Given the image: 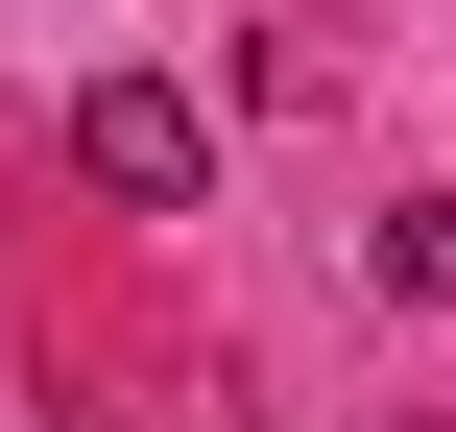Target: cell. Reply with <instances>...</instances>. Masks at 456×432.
I'll use <instances>...</instances> for the list:
<instances>
[{
  "label": "cell",
  "instance_id": "obj_1",
  "mask_svg": "<svg viewBox=\"0 0 456 432\" xmlns=\"http://www.w3.org/2000/svg\"><path fill=\"white\" fill-rule=\"evenodd\" d=\"M72 192L192 216V192H216V96H192V72H96V96H72Z\"/></svg>",
  "mask_w": 456,
  "mask_h": 432
},
{
  "label": "cell",
  "instance_id": "obj_2",
  "mask_svg": "<svg viewBox=\"0 0 456 432\" xmlns=\"http://www.w3.org/2000/svg\"><path fill=\"white\" fill-rule=\"evenodd\" d=\"M361 265H385V313H456V192H409V216H385Z\"/></svg>",
  "mask_w": 456,
  "mask_h": 432
}]
</instances>
